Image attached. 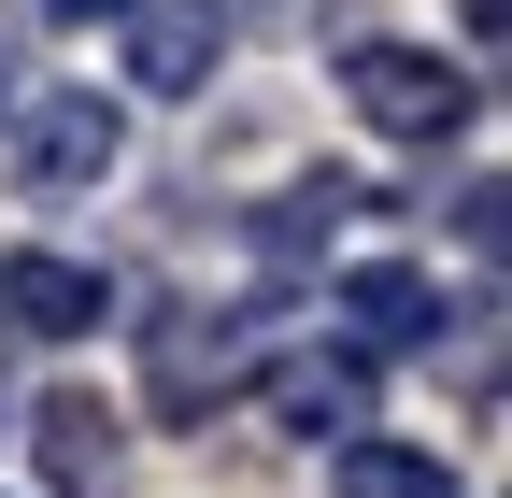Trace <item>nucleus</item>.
Instances as JSON below:
<instances>
[{
    "instance_id": "nucleus-1",
    "label": "nucleus",
    "mask_w": 512,
    "mask_h": 498,
    "mask_svg": "<svg viewBox=\"0 0 512 498\" xmlns=\"http://www.w3.org/2000/svg\"><path fill=\"white\" fill-rule=\"evenodd\" d=\"M342 100L370 114L384 143H456L470 114H484V86L456 72V57H427V43H356L342 57Z\"/></svg>"
},
{
    "instance_id": "nucleus-9",
    "label": "nucleus",
    "mask_w": 512,
    "mask_h": 498,
    "mask_svg": "<svg viewBox=\"0 0 512 498\" xmlns=\"http://www.w3.org/2000/svg\"><path fill=\"white\" fill-rule=\"evenodd\" d=\"M356 200H370V185H342V171H299L285 200L256 214V257H271V271H313V257H328V228H342Z\"/></svg>"
},
{
    "instance_id": "nucleus-12",
    "label": "nucleus",
    "mask_w": 512,
    "mask_h": 498,
    "mask_svg": "<svg viewBox=\"0 0 512 498\" xmlns=\"http://www.w3.org/2000/svg\"><path fill=\"white\" fill-rule=\"evenodd\" d=\"M470 43H498V0H470Z\"/></svg>"
},
{
    "instance_id": "nucleus-7",
    "label": "nucleus",
    "mask_w": 512,
    "mask_h": 498,
    "mask_svg": "<svg viewBox=\"0 0 512 498\" xmlns=\"http://www.w3.org/2000/svg\"><path fill=\"white\" fill-rule=\"evenodd\" d=\"M29 442H43V484H57V498H100V484L128 470V427H114L100 385H57V399L29 413Z\"/></svg>"
},
{
    "instance_id": "nucleus-4",
    "label": "nucleus",
    "mask_w": 512,
    "mask_h": 498,
    "mask_svg": "<svg viewBox=\"0 0 512 498\" xmlns=\"http://www.w3.org/2000/svg\"><path fill=\"white\" fill-rule=\"evenodd\" d=\"M228 57V0H128V86L143 100H200Z\"/></svg>"
},
{
    "instance_id": "nucleus-8",
    "label": "nucleus",
    "mask_w": 512,
    "mask_h": 498,
    "mask_svg": "<svg viewBox=\"0 0 512 498\" xmlns=\"http://www.w3.org/2000/svg\"><path fill=\"white\" fill-rule=\"evenodd\" d=\"M342 314H356V356H413V342H441V285L370 257V271H342Z\"/></svg>"
},
{
    "instance_id": "nucleus-3",
    "label": "nucleus",
    "mask_w": 512,
    "mask_h": 498,
    "mask_svg": "<svg viewBox=\"0 0 512 498\" xmlns=\"http://www.w3.org/2000/svg\"><path fill=\"white\" fill-rule=\"evenodd\" d=\"M242 370H256V314H157L143 328V399L171 427H200L214 399H242Z\"/></svg>"
},
{
    "instance_id": "nucleus-10",
    "label": "nucleus",
    "mask_w": 512,
    "mask_h": 498,
    "mask_svg": "<svg viewBox=\"0 0 512 498\" xmlns=\"http://www.w3.org/2000/svg\"><path fill=\"white\" fill-rule=\"evenodd\" d=\"M328 498H456V470H441L427 442H384V427H356V442L328 456Z\"/></svg>"
},
{
    "instance_id": "nucleus-6",
    "label": "nucleus",
    "mask_w": 512,
    "mask_h": 498,
    "mask_svg": "<svg viewBox=\"0 0 512 498\" xmlns=\"http://www.w3.org/2000/svg\"><path fill=\"white\" fill-rule=\"evenodd\" d=\"M271 413L299 427V442H328V427L356 442V427H370V356H356V342H299V356H271Z\"/></svg>"
},
{
    "instance_id": "nucleus-11",
    "label": "nucleus",
    "mask_w": 512,
    "mask_h": 498,
    "mask_svg": "<svg viewBox=\"0 0 512 498\" xmlns=\"http://www.w3.org/2000/svg\"><path fill=\"white\" fill-rule=\"evenodd\" d=\"M29 15H57V29H86V15H128V0H29Z\"/></svg>"
},
{
    "instance_id": "nucleus-5",
    "label": "nucleus",
    "mask_w": 512,
    "mask_h": 498,
    "mask_svg": "<svg viewBox=\"0 0 512 498\" xmlns=\"http://www.w3.org/2000/svg\"><path fill=\"white\" fill-rule=\"evenodd\" d=\"M100 314H114V285L86 257H0V328L15 342H86Z\"/></svg>"
},
{
    "instance_id": "nucleus-2",
    "label": "nucleus",
    "mask_w": 512,
    "mask_h": 498,
    "mask_svg": "<svg viewBox=\"0 0 512 498\" xmlns=\"http://www.w3.org/2000/svg\"><path fill=\"white\" fill-rule=\"evenodd\" d=\"M114 157H128V114H114L100 86H43V100L15 114V185H29V200H86Z\"/></svg>"
}]
</instances>
